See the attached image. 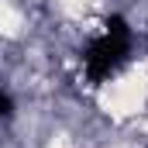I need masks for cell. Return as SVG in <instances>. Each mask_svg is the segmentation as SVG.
<instances>
[{"label": "cell", "instance_id": "7a4b0ae2", "mask_svg": "<svg viewBox=\"0 0 148 148\" xmlns=\"http://www.w3.org/2000/svg\"><path fill=\"white\" fill-rule=\"evenodd\" d=\"M10 117H14V100L7 93H0V124H7Z\"/></svg>", "mask_w": 148, "mask_h": 148}, {"label": "cell", "instance_id": "6da1fadb", "mask_svg": "<svg viewBox=\"0 0 148 148\" xmlns=\"http://www.w3.org/2000/svg\"><path fill=\"white\" fill-rule=\"evenodd\" d=\"M127 52H131V28H127V21L121 14H110L107 24H103V35L83 55L90 83H103L107 76H114L121 69V62L127 59Z\"/></svg>", "mask_w": 148, "mask_h": 148}]
</instances>
